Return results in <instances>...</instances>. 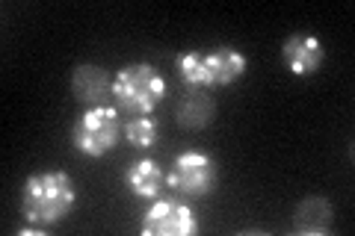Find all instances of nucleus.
Here are the masks:
<instances>
[{"label": "nucleus", "instance_id": "9", "mask_svg": "<svg viewBox=\"0 0 355 236\" xmlns=\"http://www.w3.org/2000/svg\"><path fill=\"white\" fill-rule=\"evenodd\" d=\"M335 207L323 195H308L293 207V230L299 236H326L331 230Z\"/></svg>", "mask_w": 355, "mask_h": 236}, {"label": "nucleus", "instance_id": "2", "mask_svg": "<svg viewBox=\"0 0 355 236\" xmlns=\"http://www.w3.org/2000/svg\"><path fill=\"white\" fill-rule=\"evenodd\" d=\"M178 77L187 89H222L234 86L249 69L246 53L231 48V44H219L216 51H187L175 60Z\"/></svg>", "mask_w": 355, "mask_h": 236}, {"label": "nucleus", "instance_id": "11", "mask_svg": "<svg viewBox=\"0 0 355 236\" xmlns=\"http://www.w3.org/2000/svg\"><path fill=\"white\" fill-rule=\"evenodd\" d=\"M216 116L214 98L205 95V89H187V95L178 100L175 107V121L184 130H205Z\"/></svg>", "mask_w": 355, "mask_h": 236}, {"label": "nucleus", "instance_id": "7", "mask_svg": "<svg viewBox=\"0 0 355 236\" xmlns=\"http://www.w3.org/2000/svg\"><path fill=\"white\" fill-rule=\"evenodd\" d=\"M282 60L287 65V71L293 77H311L323 69L326 62V48L317 36H308V33H291L282 42Z\"/></svg>", "mask_w": 355, "mask_h": 236}, {"label": "nucleus", "instance_id": "12", "mask_svg": "<svg viewBox=\"0 0 355 236\" xmlns=\"http://www.w3.org/2000/svg\"><path fill=\"white\" fill-rule=\"evenodd\" d=\"M160 139V121L151 118V116H133L128 125H125V142L133 145L139 151H148L154 148Z\"/></svg>", "mask_w": 355, "mask_h": 236}, {"label": "nucleus", "instance_id": "4", "mask_svg": "<svg viewBox=\"0 0 355 236\" xmlns=\"http://www.w3.org/2000/svg\"><path fill=\"white\" fill-rule=\"evenodd\" d=\"M125 139V125H121V109L119 107H92L77 116L71 127V145L80 156L89 160H101L116 145Z\"/></svg>", "mask_w": 355, "mask_h": 236}, {"label": "nucleus", "instance_id": "1", "mask_svg": "<svg viewBox=\"0 0 355 236\" xmlns=\"http://www.w3.org/2000/svg\"><path fill=\"white\" fill-rule=\"evenodd\" d=\"M77 204V189L69 172H33L21 189V216L36 228L60 224Z\"/></svg>", "mask_w": 355, "mask_h": 236}, {"label": "nucleus", "instance_id": "5", "mask_svg": "<svg viewBox=\"0 0 355 236\" xmlns=\"http://www.w3.org/2000/svg\"><path fill=\"white\" fill-rule=\"evenodd\" d=\"M219 183V165L205 151H184L175 156V163L166 174V186L181 198H205Z\"/></svg>", "mask_w": 355, "mask_h": 236}, {"label": "nucleus", "instance_id": "3", "mask_svg": "<svg viewBox=\"0 0 355 236\" xmlns=\"http://www.w3.org/2000/svg\"><path fill=\"white\" fill-rule=\"evenodd\" d=\"M169 95L166 77L151 62H130L121 65L113 74V98L116 107L128 116H151Z\"/></svg>", "mask_w": 355, "mask_h": 236}, {"label": "nucleus", "instance_id": "8", "mask_svg": "<svg viewBox=\"0 0 355 236\" xmlns=\"http://www.w3.org/2000/svg\"><path fill=\"white\" fill-rule=\"evenodd\" d=\"M71 95L80 107H104L107 98L113 95V77L107 74V69L95 62H80L71 71Z\"/></svg>", "mask_w": 355, "mask_h": 236}, {"label": "nucleus", "instance_id": "6", "mask_svg": "<svg viewBox=\"0 0 355 236\" xmlns=\"http://www.w3.org/2000/svg\"><path fill=\"white\" fill-rule=\"evenodd\" d=\"M202 221H198L190 201L184 198H154L148 210L142 212L139 230L146 236H196Z\"/></svg>", "mask_w": 355, "mask_h": 236}, {"label": "nucleus", "instance_id": "10", "mask_svg": "<svg viewBox=\"0 0 355 236\" xmlns=\"http://www.w3.org/2000/svg\"><path fill=\"white\" fill-rule=\"evenodd\" d=\"M163 183H166V174L154 156H139V160H133L125 172V189L139 201L160 198Z\"/></svg>", "mask_w": 355, "mask_h": 236}]
</instances>
